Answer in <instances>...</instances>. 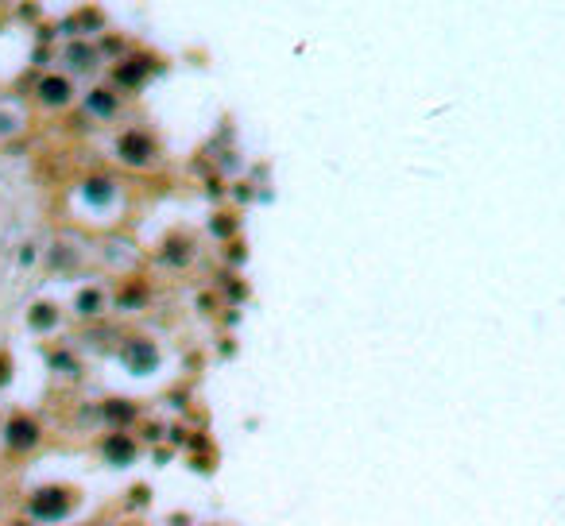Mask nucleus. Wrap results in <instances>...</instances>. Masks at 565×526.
Here are the masks:
<instances>
[{
    "label": "nucleus",
    "instance_id": "1",
    "mask_svg": "<svg viewBox=\"0 0 565 526\" xmlns=\"http://www.w3.org/2000/svg\"><path fill=\"white\" fill-rule=\"evenodd\" d=\"M8 441H12L16 449H28V445H35V426H31V422H23V418H16V422L8 426Z\"/></svg>",
    "mask_w": 565,
    "mask_h": 526
},
{
    "label": "nucleus",
    "instance_id": "2",
    "mask_svg": "<svg viewBox=\"0 0 565 526\" xmlns=\"http://www.w3.org/2000/svg\"><path fill=\"white\" fill-rule=\"evenodd\" d=\"M54 499H62L59 491H43V496L35 499V515H62L66 507H54Z\"/></svg>",
    "mask_w": 565,
    "mask_h": 526
},
{
    "label": "nucleus",
    "instance_id": "3",
    "mask_svg": "<svg viewBox=\"0 0 565 526\" xmlns=\"http://www.w3.org/2000/svg\"><path fill=\"white\" fill-rule=\"evenodd\" d=\"M120 151H124V155H128V159H132V163H140L144 155H147V147H144V139H140V136H128L124 144H120Z\"/></svg>",
    "mask_w": 565,
    "mask_h": 526
},
{
    "label": "nucleus",
    "instance_id": "4",
    "mask_svg": "<svg viewBox=\"0 0 565 526\" xmlns=\"http://www.w3.org/2000/svg\"><path fill=\"white\" fill-rule=\"evenodd\" d=\"M43 97H47V101H66V86L51 78V81H47V86H43Z\"/></svg>",
    "mask_w": 565,
    "mask_h": 526
},
{
    "label": "nucleus",
    "instance_id": "5",
    "mask_svg": "<svg viewBox=\"0 0 565 526\" xmlns=\"http://www.w3.org/2000/svg\"><path fill=\"white\" fill-rule=\"evenodd\" d=\"M109 457H112V460H117V457L128 460V457H132V445H109Z\"/></svg>",
    "mask_w": 565,
    "mask_h": 526
}]
</instances>
